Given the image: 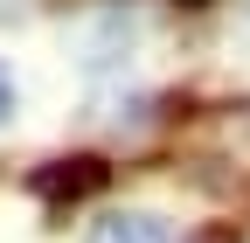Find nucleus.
I'll return each instance as SVG.
<instances>
[{
	"instance_id": "nucleus-1",
	"label": "nucleus",
	"mask_w": 250,
	"mask_h": 243,
	"mask_svg": "<svg viewBox=\"0 0 250 243\" xmlns=\"http://www.w3.org/2000/svg\"><path fill=\"white\" fill-rule=\"evenodd\" d=\"M104 181H111V167H104L98 153H62V160H49V167L28 174V188H35L42 202H56V208H62V202H90Z\"/></svg>"
},
{
	"instance_id": "nucleus-2",
	"label": "nucleus",
	"mask_w": 250,
	"mask_h": 243,
	"mask_svg": "<svg viewBox=\"0 0 250 243\" xmlns=\"http://www.w3.org/2000/svg\"><path fill=\"white\" fill-rule=\"evenodd\" d=\"M90 243H174V229L153 208H118V216L90 223Z\"/></svg>"
},
{
	"instance_id": "nucleus-3",
	"label": "nucleus",
	"mask_w": 250,
	"mask_h": 243,
	"mask_svg": "<svg viewBox=\"0 0 250 243\" xmlns=\"http://www.w3.org/2000/svg\"><path fill=\"white\" fill-rule=\"evenodd\" d=\"M195 243H243L229 223H208V229H195Z\"/></svg>"
},
{
	"instance_id": "nucleus-4",
	"label": "nucleus",
	"mask_w": 250,
	"mask_h": 243,
	"mask_svg": "<svg viewBox=\"0 0 250 243\" xmlns=\"http://www.w3.org/2000/svg\"><path fill=\"white\" fill-rule=\"evenodd\" d=\"M28 14V0H0V21H21Z\"/></svg>"
},
{
	"instance_id": "nucleus-5",
	"label": "nucleus",
	"mask_w": 250,
	"mask_h": 243,
	"mask_svg": "<svg viewBox=\"0 0 250 243\" xmlns=\"http://www.w3.org/2000/svg\"><path fill=\"white\" fill-rule=\"evenodd\" d=\"M7 104H14V90H7V70H0V118H7Z\"/></svg>"
},
{
	"instance_id": "nucleus-6",
	"label": "nucleus",
	"mask_w": 250,
	"mask_h": 243,
	"mask_svg": "<svg viewBox=\"0 0 250 243\" xmlns=\"http://www.w3.org/2000/svg\"><path fill=\"white\" fill-rule=\"evenodd\" d=\"M181 7H208V0H181Z\"/></svg>"
}]
</instances>
